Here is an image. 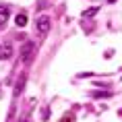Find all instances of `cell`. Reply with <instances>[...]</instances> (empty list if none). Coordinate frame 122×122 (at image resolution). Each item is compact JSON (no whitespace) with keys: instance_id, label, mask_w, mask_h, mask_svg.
Listing matches in <instances>:
<instances>
[{"instance_id":"6da1fadb","label":"cell","mask_w":122,"mask_h":122,"mask_svg":"<svg viewBox=\"0 0 122 122\" xmlns=\"http://www.w3.org/2000/svg\"><path fill=\"white\" fill-rule=\"evenodd\" d=\"M33 54H35V44H33V41H25L23 50H21V62H23V64H31Z\"/></svg>"},{"instance_id":"7a4b0ae2","label":"cell","mask_w":122,"mask_h":122,"mask_svg":"<svg viewBox=\"0 0 122 122\" xmlns=\"http://www.w3.org/2000/svg\"><path fill=\"white\" fill-rule=\"evenodd\" d=\"M35 27H37L39 35H46V33L50 31V27H52V19L48 15H41V17H37V21H35Z\"/></svg>"},{"instance_id":"3957f363","label":"cell","mask_w":122,"mask_h":122,"mask_svg":"<svg viewBox=\"0 0 122 122\" xmlns=\"http://www.w3.org/2000/svg\"><path fill=\"white\" fill-rule=\"evenodd\" d=\"M10 54H13V50H10V46H0V58H8L10 56Z\"/></svg>"},{"instance_id":"277c9868","label":"cell","mask_w":122,"mask_h":122,"mask_svg":"<svg viewBox=\"0 0 122 122\" xmlns=\"http://www.w3.org/2000/svg\"><path fill=\"white\" fill-rule=\"evenodd\" d=\"M8 19V8L6 6H0V25H4Z\"/></svg>"},{"instance_id":"5b68a950","label":"cell","mask_w":122,"mask_h":122,"mask_svg":"<svg viewBox=\"0 0 122 122\" xmlns=\"http://www.w3.org/2000/svg\"><path fill=\"white\" fill-rule=\"evenodd\" d=\"M15 25H17V27H25V25H27V17H25V15L15 17Z\"/></svg>"},{"instance_id":"8992f818","label":"cell","mask_w":122,"mask_h":122,"mask_svg":"<svg viewBox=\"0 0 122 122\" xmlns=\"http://www.w3.org/2000/svg\"><path fill=\"white\" fill-rule=\"evenodd\" d=\"M23 85H25V75H21L19 81H17V89H15V93H17V95H19L21 91H23Z\"/></svg>"},{"instance_id":"52a82bcc","label":"cell","mask_w":122,"mask_h":122,"mask_svg":"<svg viewBox=\"0 0 122 122\" xmlns=\"http://www.w3.org/2000/svg\"><path fill=\"white\" fill-rule=\"evenodd\" d=\"M97 10H99V8H97V6H93V8H87V10H85V13H83V17H85V19H91L93 15H97Z\"/></svg>"},{"instance_id":"ba28073f","label":"cell","mask_w":122,"mask_h":122,"mask_svg":"<svg viewBox=\"0 0 122 122\" xmlns=\"http://www.w3.org/2000/svg\"><path fill=\"white\" fill-rule=\"evenodd\" d=\"M60 122H75V116H72V114H64Z\"/></svg>"},{"instance_id":"9c48e42d","label":"cell","mask_w":122,"mask_h":122,"mask_svg":"<svg viewBox=\"0 0 122 122\" xmlns=\"http://www.w3.org/2000/svg\"><path fill=\"white\" fill-rule=\"evenodd\" d=\"M48 118H50V110L44 108V120H48Z\"/></svg>"},{"instance_id":"30bf717a","label":"cell","mask_w":122,"mask_h":122,"mask_svg":"<svg viewBox=\"0 0 122 122\" xmlns=\"http://www.w3.org/2000/svg\"><path fill=\"white\" fill-rule=\"evenodd\" d=\"M23 122H25V120H23Z\"/></svg>"}]
</instances>
